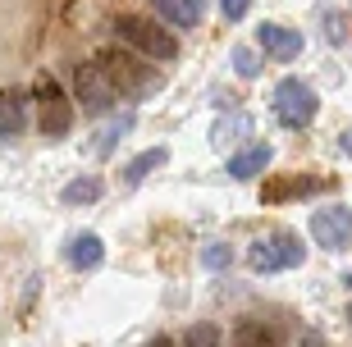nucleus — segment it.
<instances>
[{
  "mask_svg": "<svg viewBox=\"0 0 352 347\" xmlns=\"http://www.w3.org/2000/svg\"><path fill=\"white\" fill-rule=\"evenodd\" d=\"M302 256H307V247H302L298 233H288V229H274V233H265V238H256V243L248 247V265L256 274L298 270Z\"/></svg>",
  "mask_w": 352,
  "mask_h": 347,
  "instance_id": "1",
  "label": "nucleus"
},
{
  "mask_svg": "<svg viewBox=\"0 0 352 347\" xmlns=\"http://www.w3.org/2000/svg\"><path fill=\"white\" fill-rule=\"evenodd\" d=\"M274 115L284 128H307L316 115H320V96H316L311 82H302V78H284L279 87H274Z\"/></svg>",
  "mask_w": 352,
  "mask_h": 347,
  "instance_id": "2",
  "label": "nucleus"
},
{
  "mask_svg": "<svg viewBox=\"0 0 352 347\" xmlns=\"http://www.w3.org/2000/svg\"><path fill=\"white\" fill-rule=\"evenodd\" d=\"M115 32L129 41V46H138L146 60H174V55H179V41H174V32L156 27L151 19H138V14H119V19H115Z\"/></svg>",
  "mask_w": 352,
  "mask_h": 347,
  "instance_id": "3",
  "label": "nucleus"
},
{
  "mask_svg": "<svg viewBox=\"0 0 352 347\" xmlns=\"http://www.w3.org/2000/svg\"><path fill=\"white\" fill-rule=\"evenodd\" d=\"M37 119H41V137L55 142L74 128V101L65 96V87L55 82L51 74L37 78Z\"/></svg>",
  "mask_w": 352,
  "mask_h": 347,
  "instance_id": "4",
  "label": "nucleus"
},
{
  "mask_svg": "<svg viewBox=\"0 0 352 347\" xmlns=\"http://www.w3.org/2000/svg\"><path fill=\"white\" fill-rule=\"evenodd\" d=\"M74 96L82 101V115H105L115 105V87L101 74V65H78L74 69Z\"/></svg>",
  "mask_w": 352,
  "mask_h": 347,
  "instance_id": "5",
  "label": "nucleus"
},
{
  "mask_svg": "<svg viewBox=\"0 0 352 347\" xmlns=\"http://www.w3.org/2000/svg\"><path fill=\"white\" fill-rule=\"evenodd\" d=\"M311 238L325 251H348L352 247V210L348 206H325L311 215Z\"/></svg>",
  "mask_w": 352,
  "mask_h": 347,
  "instance_id": "6",
  "label": "nucleus"
},
{
  "mask_svg": "<svg viewBox=\"0 0 352 347\" xmlns=\"http://www.w3.org/2000/svg\"><path fill=\"white\" fill-rule=\"evenodd\" d=\"M101 65V74L110 78V87H124V91H151L160 87V74H142V65L138 60H129V55H105V60H96Z\"/></svg>",
  "mask_w": 352,
  "mask_h": 347,
  "instance_id": "7",
  "label": "nucleus"
},
{
  "mask_svg": "<svg viewBox=\"0 0 352 347\" xmlns=\"http://www.w3.org/2000/svg\"><path fill=\"white\" fill-rule=\"evenodd\" d=\"M256 41H261V51L274 55L279 65H288V60H298V55H302V32H298V27L261 23V27H256Z\"/></svg>",
  "mask_w": 352,
  "mask_h": 347,
  "instance_id": "8",
  "label": "nucleus"
},
{
  "mask_svg": "<svg viewBox=\"0 0 352 347\" xmlns=\"http://www.w3.org/2000/svg\"><path fill=\"white\" fill-rule=\"evenodd\" d=\"M23 124H28V91H19V87L0 91V142L19 137Z\"/></svg>",
  "mask_w": 352,
  "mask_h": 347,
  "instance_id": "9",
  "label": "nucleus"
},
{
  "mask_svg": "<svg viewBox=\"0 0 352 347\" xmlns=\"http://www.w3.org/2000/svg\"><path fill=\"white\" fill-rule=\"evenodd\" d=\"M101 260H105V243L96 233H78V238L69 243V265H74V270H96Z\"/></svg>",
  "mask_w": 352,
  "mask_h": 347,
  "instance_id": "10",
  "label": "nucleus"
},
{
  "mask_svg": "<svg viewBox=\"0 0 352 347\" xmlns=\"http://www.w3.org/2000/svg\"><path fill=\"white\" fill-rule=\"evenodd\" d=\"M252 133V115H224V119H215V128H210V142L220 146V151H229V146H238V142Z\"/></svg>",
  "mask_w": 352,
  "mask_h": 347,
  "instance_id": "11",
  "label": "nucleus"
},
{
  "mask_svg": "<svg viewBox=\"0 0 352 347\" xmlns=\"http://www.w3.org/2000/svg\"><path fill=\"white\" fill-rule=\"evenodd\" d=\"M156 10H160V19L174 23V27H197V23H201L206 0H156Z\"/></svg>",
  "mask_w": 352,
  "mask_h": 347,
  "instance_id": "12",
  "label": "nucleus"
},
{
  "mask_svg": "<svg viewBox=\"0 0 352 347\" xmlns=\"http://www.w3.org/2000/svg\"><path fill=\"white\" fill-rule=\"evenodd\" d=\"M274 160L270 146H252V151H238L229 155V179H256V174H265V165Z\"/></svg>",
  "mask_w": 352,
  "mask_h": 347,
  "instance_id": "13",
  "label": "nucleus"
},
{
  "mask_svg": "<svg viewBox=\"0 0 352 347\" xmlns=\"http://www.w3.org/2000/svg\"><path fill=\"white\" fill-rule=\"evenodd\" d=\"M165 160H170V151H165V146H151V151L133 155L129 165H124V183H129V188H138V183H146V179H151V174H156L160 165H165Z\"/></svg>",
  "mask_w": 352,
  "mask_h": 347,
  "instance_id": "14",
  "label": "nucleus"
},
{
  "mask_svg": "<svg viewBox=\"0 0 352 347\" xmlns=\"http://www.w3.org/2000/svg\"><path fill=\"white\" fill-rule=\"evenodd\" d=\"M101 192H105V183L96 179V174H82V179H74V183H65V201L69 206H91V201H101Z\"/></svg>",
  "mask_w": 352,
  "mask_h": 347,
  "instance_id": "15",
  "label": "nucleus"
},
{
  "mask_svg": "<svg viewBox=\"0 0 352 347\" xmlns=\"http://www.w3.org/2000/svg\"><path fill=\"white\" fill-rule=\"evenodd\" d=\"M183 347H224L220 324H210V320H197V324H188V334H183Z\"/></svg>",
  "mask_w": 352,
  "mask_h": 347,
  "instance_id": "16",
  "label": "nucleus"
},
{
  "mask_svg": "<svg viewBox=\"0 0 352 347\" xmlns=\"http://www.w3.org/2000/svg\"><path fill=\"white\" fill-rule=\"evenodd\" d=\"M234 347H274V338H270L265 324L243 320V324H238V334H234Z\"/></svg>",
  "mask_w": 352,
  "mask_h": 347,
  "instance_id": "17",
  "label": "nucleus"
},
{
  "mask_svg": "<svg viewBox=\"0 0 352 347\" xmlns=\"http://www.w3.org/2000/svg\"><path fill=\"white\" fill-rule=\"evenodd\" d=\"M229 60H234V74L238 78H261V60H256V51L234 46V51H229Z\"/></svg>",
  "mask_w": 352,
  "mask_h": 347,
  "instance_id": "18",
  "label": "nucleus"
},
{
  "mask_svg": "<svg viewBox=\"0 0 352 347\" xmlns=\"http://www.w3.org/2000/svg\"><path fill=\"white\" fill-rule=\"evenodd\" d=\"M325 37L334 41V46H348L352 27H348V14H343V10H329L325 14Z\"/></svg>",
  "mask_w": 352,
  "mask_h": 347,
  "instance_id": "19",
  "label": "nucleus"
},
{
  "mask_svg": "<svg viewBox=\"0 0 352 347\" xmlns=\"http://www.w3.org/2000/svg\"><path fill=\"white\" fill-rule=\"evenodd\" d=\"M129 128H133V110H124V115H119L115 124L105 128V137H101V146H96V151H101V155H110V151H115V142L124 137V133H129Z\"/></svg>",
  "mask_w": 352,
  "mask_h": 347,
  "instance_id": "20",
  "label": "nucleus"
},
{
  "mask_svg": "<svg viewBox=\"0 0 352 347\" xmlns=\"http://www.w3.org/2000/svg\"><path fill=\"white\" fill-rule=\"evenodd\" d=\"M201 265L206 270H224V265H234V251L224 243H210V247H201Z\"/></svg>",
  "mask_w": 352,
  "mask_h": 347,
  "instance_id": "21",
  "label": "nucleus"
},
{
  "mask_svg": "<svg viewBox=\"0 0 352 347\" xmlns=\"http://www.w3.org/2000/svg\"><path fill=\"white\" fill-rule=\"evenodd\" d=\"M316 188H320V183H316V179H293V183H284V188H270V192H265V197H270V201H279V197H307V192H316Z\"/></svg>",
  "mask_w": 352,
  "mask_h": 347,
  "instance_id": "22",
  "label": "nucleus"
},
{
  "mask_svg": "<svg viewBox=\"0 0 352 347\" xmlns=\"http://www.w3.org/2000/svg\"><path fill=\"white\" fill-rule=\"evenodd\" d=\"M220 10H224V19H229V23H238V19L252 10V0H220Z\"/></svg>",
  "mask_w": 352,
  "mask_h": 347,
  "instance_id": "23",
  "label": "nucleus"
},
{
  "mask_svg": "<svg viewBox=\"0 0 352 347\" xmlns=\"http://www.w3.org/2000/svg\"><path fill=\"white\" fill-rule=\"evenodd\" d=\"M339 146H343V151L352 155V128H343V133H339Z\"/></svg>",
  "mask_w": 352,
  "mask_h": 347,
  "instance_id": "24",
  "label": "nucleus"
},
{
  "mask_svg": "<svg viewBox=\"0 0 352 347\" xmlns=\"http://www.w3.org/2000/svg\"><path fill=\"white\" fill-rule=\"evenodd\" d=\"M146 347H179V343H174V338H165V334H160V338H151V343H146Z\"/></svg>",
  "mask_w": 352,
  "mask_h": 347,
  "instance_id": "25",
  "label": "nucleus"
},
{
  "mask_svg": "<svg viewBox=\"0 0 352 347\" xmlns=\"http://www.w3.org/2000/svg\"><path fill=\"white\" fill-rule=\"evenodd\" d=\"M343 283H348V288H352V274H348V279H343Z\"/></svg>",
  "mask_w": 352,
  "mask_h": 347,
  "instance_id": "26",
  "label": "nucleus"
},
{
  "mask_svg": "<svg viewBox=\"0 0 352 347\" xmlns=\"http://www.w3.org/2000/svg\"><path fill=\"white\" fill-rule=\"evenodd\" d=\"M348 320H352V306H348Z\"/></svg>",
  "mask_w": 352,
  "mask_h": 347,
  "instance_id": "27",
  "label": "nucleus"
}]
</instances>
